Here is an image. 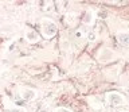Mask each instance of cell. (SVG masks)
<instances>
[{
	"label": "cell",
	"instance_id": "obj_1",
	"mask_svg": "<svg viewBox=\"0 0 129 112\" xmlns=\"http://www.w3.org/2000/svg\"><path fill=\"white\" fill-rule=\"evenodd\" d=\"M58 31V27H56L55 22L51 20V19H43L42 20V33L46 38H52Z\"/></svg>",
	"mask_w": 129,
	"mask_h": 112
},
{
	"label": "cell",
	"instance_id": "obj_2",
	"mask_svg": "<svg viewBox=\"0 0 129 112\" xmlns=\"http://www.w3.org/2000/svg\"><path fill=\"white\" fill-rule=\"evenodd\" d=\"M106 99H108V103L110 104V105H114V107L122 105V104L125 103L124 96L120 95V93H117V92H110V93H108Z\"/></svg>",
	"mask_w": 129,
	"mask_h": 112
},
{
	"label": "cell",
	"instance_id": "obj_3",
	"mask_svg": "<svg viewBox=\"0 0 129 112\" xmlns=\"http://www.w3.org/2000/svg\"><path fill=\"white\" fill-rule=\"evenodd\" d=\"M36 97V91L31 89V88H24L22 91V99L26 100V101H31Z\"/></svg>",
	"mask_w": 129,
	"mask_h": 112
},
{
	"label": "cell",
	"instance_id": "obj_4",
	"mask_svg": "<svg viewBox=\"0 0 129 112\" xmlns=\"http://www.w3.org/2000/svg\"><path fill=\"white\" fill-rule=\"evenodd\" d=\"M112 58H113V51H112V50L104 49L102 51H101V54H100V61L106 62V61H110Z\"/></svg>",
	"mask_w": 129,
	"mask_h": 112
},
{
	"label": "cell",
	"instance_id": "obj_5",
	"mask_svg": "<svg viewBox=\"0 0 129 112\" xmlns=\"http://www.w3.org/2000/svg\"><path fill=\"white\" fill-rule=\"evenodd\" d=\"M26 39L31 43H35V42L39 41V35H38V33H35L34 30H28L26 33Z\"/></svg>",
	"mask_w": 129,
	"mask_h": 112
},
{
	"label": "cell",
	"instance_id": "obj_6",
	"mask_svg": "<svg viewBox=\"0 0 129 112\" xmlns=\"http://www.w3.org/2000/svg\"><path fill=\"white\" fill-rule=\"evenodd\" d=\"M117 39H118V42L121 43L122 46H128L129 45V34L128 33H118L117 34Z\"/></svg>",
	"mask_w": 129,
	"mask_h": 112
},
{
	"label": "cell",
	"instance_id": "obj_7",
	"mask_svg": "<svg viewBox=\"0 0 129 112\" xmlns=\"http://www.w3.org/2000/svg\"><path fill=\"white\" fill-rule=\"evenodd\" d=\"M87 39H89L90 42L95 41V39H97V35H95L94 31H89V33H87Z\"/></svg>",
	"mask_w": 129,
	"mask_h": 112
},
{
	"label": "cell",
	"instance_id": "obj_8",
	"mask_svg": "<svg viewBox=\"0 0 129 112\" xmlns=\"http://www.w3.org/2000/svg\"><path fill=\"white\" fill-rule=\"evenodd\" d=\"M83 22L86 23V25L91 23V12H86V15H85V18H83Z\"/></svg>",
	"mask_w": 129,
	"mask_h": 112
},
{
	"label": "cell",
	"instance_id": "obj_9",
	"mask_svg": "<svg viewBox=\"0 0 129 112\" xmlns=\"http://www.w3.org/2000/svg\"><path fill=\"white\" fill-rule=\"evenodd\" d=\"M54 112H71L70 109H67V108H63V107H59V108H56V109Z\"/></svg>",
	"mask_w": 129,
	"mask_h": 112
},
{
	"label": "cell",
	"instance_id": "obj_10",
	"mask_svg": "<svg viewBox=\"0 0 129 112\" xmlns=\"http://www.w3.org/2000/svg\"><path fill=\"white\" fill-rule=\"evenodd\" d=\"M8 112H24L23 108H12L11 111H8Z\"/></svg>",
	"mask_w": 129,
	"mask_h": 112
},
{
	"label": "cell",
	"instance_id": "obj_11",
	"mask_svg": "<svg viewBox=\"0 0 129 112\" xmlns=\"http://www.w3.org/2000/svg\"><path fill=\"white\" fill-rule=\"evenodd\" d=\"M120 112H125V111H120Z\"/></svg>",
	"mask_w": 129,
	"mask_h": 112
}]
</instances>
